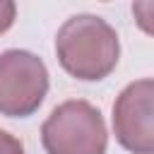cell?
Listing matches in <instances>:
<instances>
[{
	"label": "cell",
	"mask_w": 154,
	"mask_h": 154,
	"mask_svg": "<svg viewBox=\"0 0 154 154\" xmlns=\"http://www.w3.org/2000/svg\"><path fill=\"white\" fill-rule=\"evenodd\" d=\"M55 53L65 72L84 82H96L116 70L120 43L116 29L106 19L96 14H75L58 29Z\"/></svg>",
	"instance_id": "1"
},
{
	"label": "cell",
	"mask_w": 154,
	"mask_h": 154,
	"mask_svg": "<svg viewBox=\"0 0 154 154\" xmlns=\"http://www.w3.org/2000/svg\"><path fill=\"white\" fill-rule=\"evenodd\" d=\"M48 91V70L43 60L29 51L0 53V113L26 118L43 103Z\"/></svg>",
	"instance_id": "3"
},
{
	"label": "cell",
	"mask_w": 154,
	"mask_h": 154,
	"mask_svg": "<svg viewBox=\"0 0 154 154\" xmlns=\"http://www.w3.org/2000/svg\"><path fill=\"white\" fill-rule=\"evenodd\" d=\"M14 14H17V5L10 2V0H0V34L12 26Z\"/></svg>",
	"instance_id": "6"
},
{
	"label": "cell",
	"mask_w": 154,
	"mask_h": 154,
	"mask_svg": "<svg viewBox=\"0 0 154 154\" xmlns=\"http://www.w3.org/2000/svg\"><path fill=\"white\" fill-rule=\"evenodd\" d=\"M0 154H24V144L7 130H0Z\"/></svg>",
	"instance_id": "5"
},
{
	"label": "cell",
	"mask_w": 154,
	"mask_h": 154,
	"mask_svg": "<svg viewBox=\"0 0 154 154\" xmlns=\"http://www.w3.org/2000/svg\"><path fill=\"white\" fill-rule=\"evenodd\" d=\"M152 96H154V82L149 77H144V79L128 84L113 103L116 137L132 154H152L154 152Z\"/></svg>",
	"instance_id": "4"
},
{
	"label": "cell",
	"mask_w": 154,
	"mask_h": 154,
	"mask_svg": "<svg viewBox=\"0 0 154 154\" xmlns=\"http://www.w3.org/2000/svg\"><path fill=\"white\" fill-rule=\"evenodd\" d=\"M41 142L48 154H106L108 132L96 106L72 99L51 111L41 128Z\"/></svg>",
	"instance_id": "2"
}]
</instances>
